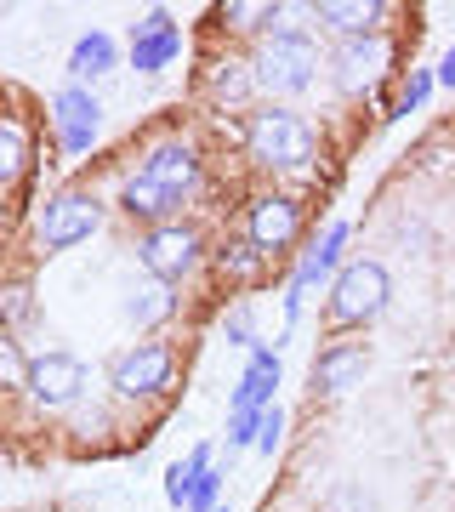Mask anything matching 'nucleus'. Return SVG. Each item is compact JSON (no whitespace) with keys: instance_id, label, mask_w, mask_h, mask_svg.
<instances>
[{"instance_id":"nucleus-31","label":"nucleus","mask_w":455,"mask_h":512,"mask_svg":"<svg viewBox=\"0 0 455 512\" xmlns=\"http://www.w3.org/2000/svg\"><path fill=\"white\" fill-rule=\"evenodd\" d=\"M211 512H228V507H211Z\"/></svg>"},{"instance_id":"nucleus-28","label":"nucleus","mask_w":455,"mask_h":512,"mask_svg":"<svg viewBox=\"0 0 455 512\" xmlns=\"http://www.w3.org/2000/svg\"><path fill=\"white\" fill-rule=\"evenodd\" d=\"M228 342L251 348V308H234V313H228Z\"/></svg>"},{"instance_id":"nucleus-21","label":"nucleus","mask_w":455,"mask_h":512,"mask_svg":"<svg viewBox=\"0 0 455 512\" xmlns=\"http://www.w3.org/2000/svg\"><path fill=\"white\" fill-rule=\"evenodd\" d=\"M205 467H211V450L200 444V450H194L188 461H177V467L165 473V501H171V507H188V495H194V478H200Z\"/></svg>"},{"instance_id":"nucleus-25","label":"nucleus","mask_w":455,"mask_h":512,"mask_svg":"<svg viewBox=\"0 0 455 512\" xmlns=\"http://www.w3.org/2000/svg\"><path fill=\"white\" fill-rule=\"evenodd\" d=\"M279 433H285V410H279V404H268V410L256 416V450H262V456H273V450H279Z\"/></svg>"},{"instance_id":"nucleus-27","label":"nucleus","mask_w":455,"mask_h":512,"mask_svg":"<svg viewBox=\"0 0 455 512\" xmlns=\"http://www.w3.org/2000/svg\"><path fill=\"white\" fill-rule=\"evenodd\" d=\"M217 490H222V473H217V467H205V473L194 478V495H188V507H194V512H211V507H217Z\"/></svg>"},{"instance_id":"nucleus-3","label":"nucleus","mask_w":455,"mask_h":512,"mask_svg":"<svg viewBox=\"0 0 455 512\" xmlns=\"http://www.w3.org/2000/svg\"><path fill=\"white\" fill-rule=\"evenodd\" d=\"M245 148L256 165H308L313 160V126L291 109H256L245 126Z\"/></svg>"},{"instance_id":"nucleus-24","label":"nucleus","mask_w":455,"mask_h":512,"mask_svg":"<svg viewBox=\"0 0 455 512\" xmlns=\"http://www.w3.org/2000/svg\"><path fill=\"white\" fill-rule=\"evenodd\" d=\"M0 387H29V359L6 330H0Z\"/></svg>"},{"instance_id":"nucleus-4","label":"nucleus","mask_w":455,"mask_h":512,"mask_svg":"<svg viewBox=\"0 0 455 512\" xmlns=\"http://www.w3.org/2000/svg\"><path fill=\"white\" fill-rule=\"evenodd\" d=\"M171 370H177V353L165 342H137L131 353H120L109 365V387L120 399H148V393H160L171 382Z\"/></svg>"},{"instance_id":"nucleus-19","label":"nucleus","mask_w":455,"mask_h":512,"mask_svg":"<svg viewBox=\"0 0 455 512\" xmlns=\"http://www.w3.org/2000/svg\"><path fill=\"white\" fill-rule=\"evenodd\" d=\"M109 69H114V40L109 35H80L74 40V52H69L74 86H80V80H97V74H109Z\"/></svg>"},{"instance_id":"nucleus-7","label":"nucleus","mask_w":455,"mask_h":512,"mask_svg":"<svg viewBox=\"0 0 455 512\" xmlns=\"http://www.w3.org/2000/svg\"><path fill=\"white\" fill-rule=\"evenodd\" d=\"M80 387H86V365H80L74 353H40V359H29V387H23V393H29L40 410L74 404Z\"/></svg>"},{"instance_id":"nucleus-23","label":"nucleus","mask_w":455,"mask_h":512,"mask_svg":"<svg viewBox=\"0 0 455 512\" xmlns=\"http://www.w3.org/2000/svg\"><path fill=\"white\" fill-rule=\"evenodd\" d=\"M251 86H256L251 63H222V69H217V80H211V92H217V103H245V97H251Z\"/></svg>"},{"instance_id":"nucleus-22","label":"nucleus","mask_w":455,"mask_h":512,"mask_svg":"<svg viewBox=\"0 0 455 512\" xmlns=\"http://www.w3.org/2000/svg\"><path fill=\"white\" fill-rule=\"evenodd\" d=\"M23 165H29V131L18 120H0V183H12Z\"/></svg>"},{"instance_id":"nucleus-11","label":"nucleus","mask_w":455,"mask_h":512,"mask_svg":"<svg viewBox=\"0 0 455 512\" xmlns=\"http://www.w3.org/2000/svg\"><path fill=\"white\" fill-rule=\"evenodd\" d=\"M52 114H57V131H63V148L69 154H86L91 137H97V97L86 92V86H63V92L52 97Z\"/></svg>"},{"instance_id":"nucleus-8","label":"nucleus","mask_w":455,"mask_h":512,"mask_svg":"<svg viewBox=\"0 0 455 512\" xmlns=\"http://www.w3.org/2000/svg\"><path fill=\"white\" fill-rule=\"evenodd\" d=\"M302 234V205L291 200V194H262V200H251V217H245V239H251L262 256L285 251L291 239Z\"/></svg>"},{"instance_id":"nucleus-1","label":"nucleus","mask_w":455,"mask_h":512,"mask_svg":"<svg viewBox=\"0 0 455 512\" xmlns=\"http://www.w3.org/2000/svg\"><path fill=\"white\" fill-rule=\"evenodd\" d=\"M313 69H319V52H313L308 35H296V29H279V35H268L262 46H256L251 57V74L256 86L273 97H296L313 86Z\"/></svg>"},{"instance_id":"nucleus-14","label":"nucleus","mask_w":455,"mask_h":512,"mask_svg":"<svg viewBox=\"0 0 455 512\" xmlns=\"http://www.w3.org/2000/svg\"><path fill=\"white\" fill-rule=\"evenodd\" d=\"M336 63H342V86L359 92V86H370V80L387 69V40L382 35H353L342 52H336Z\"/></svg>"},{"instance_id":"nucleus-20","label":"nucleus","mask_w":455,"mask_h":512,"mask_svg":"<svg viewBox=\"0 0 455 512\" xmlns=\"http://www.w3.org/2000/svg\"><path fill=\"white\" fill-rule=\"evenodd\" d=\"M177 308V296H171V285H165V279H148V285H137V291H131V302H126V313H131V325H160L165 313Z\"/></svg>"},{"instance_id":"nucleus-26","label":"nucleus","mask_w":455,"mask_h":512,"mask_svg":"<svg viewBox=\"0 0 455 512\" xmlns=\"http://www.w3.org/2000/svg\"><path fill=\"white\" fill-rule=\"evenodd\" d=\"M427 92H433V74H427V69H416L410 80H404V92H399V109H393V114H416L421 103H427Z\"/></svg>"},{"instance_id":"nucleus-16","label":"nucleus","mask_w":455,"mask_h":512,"mask_svg":"<svg viewBox=\"0 0 455 512\" xmlns=\"http://www.w3.org/2000/svg\"><path fill=\"white\" fill-rule=\"evenodd\" d=\"M313 18L330 23L336 35H376V18H382V6H370V0H319L313 6Z\"/></svg>"},{"instance_id":"nucleus-9","label":"nucleus","mask_w":455,"mask_h":512,"mask_svg":"<svg viewBox=\"0 0 455 512\" xmlns=\"http://www.w3.org/2000/svg\"><path fill=\"white\" fill-rule=\"evenodd\" d=\"M177 52H182V29L165 18V12H148L143 23H131V69L154 74V69H165Z\"/></svg>"},{"instance_id":"nucleus-12","label":"nucleus","mask_w":455,"mask_h":512,"mask_svg":"<svg viewBox=\"0 0 455 512\" xmlns=\"http://www.w3.org/2000/svg\"><path fill=\"white\" fill-rule=\"evenodd\" d=\"M273 387H279V353L251 348V365H245L234 399H228V416H262V410L273 404Z\"/></svg>"},{"instance_id":"nucleus-17","label":"nucleus","mask_w":455,"mask_h":512,"mask_svg":"<svg viewBox=\"0 0 455 512\" xmlns=\"http://www.w3.org/2000/svg\"><path fill=\"white\" fill-rule=\"evenodd\" d=\"M217 274L228 279V285H262V274H268V256L256 251L251 239H228L217 251Z\"/></svg>"},{"instance_id":"nucleus-2","label":"nucleus","mask_w":455,"mask_h":512,"mask_svg":"<svg viewBox=\"0 0 455 512\" xmlns=\"http://www.w3.org/2000/svg\"><path fill=\"white\" fill-rule=\"evenodd\" d=\"M387 296H393V279H387L382 262H370V256L347 262L342 274H336V285H330V325H336V330H353V325L382 319Z\"/></svg>"},{"instance_id":"nucleus-18","label":"nucleus","mask_w":455,"mask_h":512,"mask_svg":"<svg viewBox=\"0 0 455 512\" xmlns=\"http://www.w3.org/2000/svg\"><path fill=\"white\" fill-rule=\"evenodd\" d=\"M120 205H126V217L154 222V228H160V222L171 217V211H177L182 200H171V194H165V188H154L148 177H131V183L120 188Z\"/></svg>"},{"instance_id":"nucleus-5","label":"nucleus","mask_w":455,"mask_h":512,"mask_svg":"<svg viewBox=\"0 0 455 512\" xmlns=\"http://www.w3.org/2000/svg\"><path fill=\"white\" fill-rule=\"evenodd\" d=\"M97 222H103L97 194L69 188V194H57V200L40 211V245H46V251H69V245H80V239L97 234Z\"/></svg>"},{"instance_id":"nucleus-13","label":"nucleus","mask_w":455,"mask_h":512,"mask_svg":"<svg viewBox=\"0 0 455 512\" xmlns=\"http://www.w3.org/2000/svg\"><path fill=\"white\" fill-rule=\"evenodd\" d=\"M364 365H370V353L359 348V342H330V348H319V359H313V387L319 393H347V387L364 376Z\"/></svg>"},{"instance_id":"nucleus-30","label":"nucleus","mask_w":455,"mask_h":512,"mask_svg":"<svg viewBox=\"0 0 455 512\" xmlns=\"http://www.w3.org/2000/svg\"><path fill=\"white\" fill-rule=\"evenodd\" d=\"M438 80H444V86H455V46L444 52V63H438Z\"/></svg>"},{"instance_id":"nucleus-15","label":"nucleus","mask_w":455,"mask_h":512,"mask_svg":"<svg viewBox=\"0 0 455 512\" xmlns=\"http://www.w3.org/2000/svg\"><path fill=\"white\" fill-rule=\"evenodd\" d=\"M342 245H347V222H330L325 228V239H319V251H308L302 256V268H296V279H291V296H285V308H302V291H308L313 279H325L330 268H336V256H342Z\"/></svg>"},{"instance_id":"nucleus-10","label":"nucleus","mask_w":455,"mask_h":512,"mask_svg":"<svg viewBox=\"0 0 455 512\" xmlns=\"http://www.w3.org/2000/svg\"><path fill=\"white\" fill-rule=\"evenodd\" d=\"M137 177H148V183L165 188L171 200H182L188 188L200 183V154H194L188 143H160V148L143 160V171H137Z\"/></svg>"},{"instance_id":"nucleus-6","label":"nucleus","mask_w":455,"mask_h":512,"mask_svg":"<svg viewBox=\"0 0 455 512\" xmlns=\"http://www.w3.org/2000/svg\"><path fill=\"white\" fill-rule=\"evenodd\" d=\"M137 256H143L148 279H182L188 268H194V256H200V234L188 228V222H160V228H148L143 245H137Z\"/></svg>"},{"instance_id":"nucleus-29","label":"nucleus","mask_w":455,"mask_h":512,"mask_svg":"<svg viewBox=\"0 0 455 512\" xmlns=\"http://www.w3.org/2000/svg\"><path fill=\"white\" fill-rule=\"evenodd\" d=\"M6 313H12V319H29V291H6Z\"/></svg>"}]
</instances>
